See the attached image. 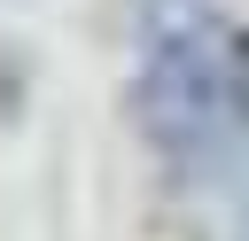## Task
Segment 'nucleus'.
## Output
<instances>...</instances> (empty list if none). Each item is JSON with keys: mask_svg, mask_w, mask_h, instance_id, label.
Segmentation results:
<instances>
[{"mask_svg": "<svg viewBox=\"0 0 249 241\" xmlns=\"http://www.w3.org/2000/svg\"><path fill=\"white\" fill-rule=\"evenodd\" d=\"M132 124L156 155L171 163H218L249 140V31L226 16H187L171 23L140 78H132Z\"/></svg>", "mask_w": 249, "mask_h": 241, "instance_id": "1", "label": "nucleus"}, {"mask_svg": "<svg viewBox=\"0 0 249 241\" xmlns=\"http://www.w3.org/2000/svg\"><path fill=\"white\" fill-rule=\"evenodd\" d=\"M16 101H23V70L0 54V117H16Z\"/></svg>", "mask_w": 249, "mask_h": 241, "instance_id": "2", "label": "nucleus"}]
</instances>
